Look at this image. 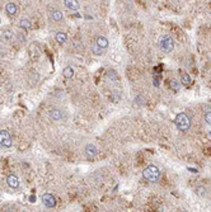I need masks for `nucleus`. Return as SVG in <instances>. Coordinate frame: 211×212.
Instances as JSON below:
<instances>
[{
    "mask_svg": "<svg viewBox=\"0 0 211 212\" xmlns=\"http://www.w3.org/2000/svg\"><path fill=\"white\" fill-rule=\"evenodd\" d=\"M143 175L147 182L156 183L160 179V170L155 165H149L143 170Z\"/></svg>",
    "mask_w": 211,
    "mask_h": 212,
    "instance_id": "nucleus-1",
    "label": "nucleus"
},
{
    "mask_svg": "<svg viewBox=\"0 0 211 212\" xmlns=\"http://www.w3.org/2000/svg\"><path fill=\"white\" fill-rule=\"evenodd\" d=\"M176 124L179 131L186 132L189 130V127H191V118H189L186 113H178L176 116Z\"/></svg>",
    "mask_w": 211,
    "mask_h": 212,
    "instance_id": "nucleus-2",
    "label": "nucleus"
},
{
    "mask_svg": "<svg viewBox=\"0 0 211 212\" xmlns=\"http://www.w3.org/2000/svg\"><path fill=\"white\" fill-rule=\"evenodd\" d=\"M159 47L164 54H169L174 50V41L169 35H163L159 38Z\"/></svg>",
    "mask_w": 211,
    "mask_h": 212,
    "instance_id": "nucleus-3",
    "label": "nucleus"
},
{
    "mask_svg": "<svg viewBox=\"0 0 211 212\" xmlns=\"http://www.w3.org/2000/svg\"><path fill=\"white\" fill-rule=\"evenodd\" d=\"M0 145L3 147H12L13 140H12V136H10L9 131L0 130Z\"/></svg>",
    "mask_w": 211,
    "mask_h": 212,
    "instance_id": "nucleus-4",
    "label": "nucleus"
},
{
    "mask_svg": "<svg viewBox=\"0 0 211 212\" xmlns=\"http://www.w3.org/2000/svg\"><path fill=\"white\" fill-rule=\"evenodd\" d=\"M42 202L47 208H54L56 206V198L52 193H43L42 194Z\"/></svg>",
    "mask_w": 211,
    "mask_h": 212,
    "instance_id": "nucleus-5",
    "label": "nucleus"
},
{
    "mask_svg": "<svg viewBox=\"0 0 211 212\" xmlns=\"http://www.w3.org/2000/svg\"><path fill=\"white\" fill-rule=\"evenodd\" d=\"M48 116H50V118L51 120H54V121H60V120H62L64 118V112H62L61 109H59V108H51L50 111H48Z\"/></svg>",
    "mask_w": 211,
    "mask_h": 212,
    "instance_id": "nucleus-6",
    "label": "nucleus"
},
{
    "mask_svg": "<svg viewBox=\"0 0 211 212\" xmlns=\"http://www.w3.org/2000/svg\"><path fill=\"white\" fill-rule=\"evenodd\" d=\"M98 150H97V147L94 146L93 144H88L85 146V149H84V154H85V156L88 159H93V157H96Z\"/></svg>",
    "mask_w": 211,
    "mask_h": 212,
    "instance_id": "nucleus-7",
    "label": "nucleus"
},
{
    "mask_svg": "<svg viewBox=\"0 0 211 212\" xmlns=\"http://www.w3.org/2000/svg\"><path fill=\"white\" fill-rule=\"evenodd\" d=\"M6 183L10 188H13V189H17L19 187V179L15 174H9L8 178H6Z\"/></svg>",
    "mask_w": 211,
    "mask_h": 212,
    "instance_id": "nucleus-8",
    "label": "nucleus"
},
{
    "mask_svg": "<svg viewBox=\"0 0 211 212\" xmlns=\"http://www.w3.org/2000/svg\"><path fill=\"white\" fill-rule=\"evenodd\" d=\"M5 12L9 14V15H15L17 13H18V6H17V4L15 3H8L6 5H5Z\"/></svg>",
    "mask_w": 211,
    "mask_h": 212,
    "instance_id": "nucleus-9",
    "label": "nucleus"
},
{
    "mask_svg": "<svg viewBox=\"0 0 211 212\" xmlns=\"http://www.w3.org/2000/svg\"><path fill=\"white\" fill-rule=\"evenodd\" d=\"M50 18L54 20V22H60V20H62V18H64V15H62V13L60 12V10H51Z\"/></svg>",
    "mask_w": 211,
    "mask_h": 212,
    "instance_id": "nucleus-10",
    "label": "nucleus"
},
{
    "mask_svg": "<svg viewBox=\"0 0 211 212\" xmlns=\"http://www.w3.org/2000/svg\"><path fill=\"white\" fill-rule=\"evenodd\" d=\"M96 43H97L102 50H104V48L108 47V39L106 38L104 36H98V37H97V41H96Z\"/></svg>",
    "mask_w": 211,
    "mask_h": 212,
    "instance_id": "nucleus-11",
    "label": "nucleus"
},
{
    "mask_svg": "<svg viewBox=\"0 0 211 212\" xmlns=\"http://www.w3.org/2000/svg\"><path fill=\"white\" fill-rule=\"evenodd\" d=\"M55 39L57 43L62 45V43H65V42L68 41V35L65 33V32H57L56 36H55Z\"/></svg>",
    "mask_w": 211,
    "mask_h": 212,
    "instance_id": "nucleus-12",
    "label": "nucleus"
},
{
    "mask_svg": "<svg viewBox=\"0 0 211 212\" xmlns=\"http://www.w3.org/2000/svg\"><path fill=\"white\" fill-rule=\"evenodd\" d=\"M90 51H92V54H94L96 56H102L103 55V50L96 43V42L90 45Z\"/></svg>",
    "mask_w": 211,
    "mask_h": 212,
    "instance_id": "nucleus-13",
    "label": "nucleus"
},
{
    "mask_svg": "<svg viewBox=\"0 0 211 212\" xmlns=\"http://www.w3.org/2000/svg\"><path fill=\"white\" fill-rule=\"evenodd\" d=\"M65 6L71 9V10H78L79 9V3L78 2H74V0H65L64 2Z\"/></svg>",
    "mask_w": 211,
    "mask_h": 212,
    "instance_id": "nucleus-14",
    "label": "nucleus"
},
{
    "mask_svg": "<svg viewBox=\"0 0 211 212\" xmlns=\"http://www.w3.org/2000/svg\"><path fill=\"white\" fill-rule=\"evenodd\" d=\"M19 27L20 28H24V29H29V28H32V23H31L29 19L22 18V19L19 20Z\"/></svg>",
    "mask_w": 211,
    "mask_h": 212,
    "instance_id": "nucleus-15",
    "label": "nucleus"
},
{
    "mask_svg": "<svg viewBox=\"0 0 211 212\" xmlns=\"http://www.w3.org/2000/svg\"><path fill=\"white\" fill-rule=\"evenodd\" d=\"M62 74H64V76L68 78V79H71L74 76V74H75V71H74V69L71 66H66L64 70H62Z\"/></svg>",
    "mask_w": 211,
    "mask_h": 212,
    "instance_id": "nucleus-16",
    "label": "nucleus"
},
{
    "mask_svg": "<svg viewBox=\"0 0 211 212\" xmlns=\"http://www.w3.org/2000/svg\"><path fill=\"white\" fill-rule=\"evenodd\" d=\"M181 83L183 84V85H189L191 84V76L188 75L187 72H182V75H181Z\"/></svg>",
    "mask_w": 211,
    "mask_h": 212,
    "instance_id": "nucleus-17",
    "label": "nucleus"
},
{
    "mask_svg": "<svg viewBox=\"0 0 211 212\" xmlns=\"http://www.w3.org/2000/svg\"><path fill=\"white\" fill-rule=\"evenodd\" d=\"M196 193L200 197H206L207 196V190H206V188L204 186H200V187L196 188Z\"/></svg>",
    "mask_w": 211,
    "mask_h": 212,
    "instance_id": "nucleus-18",
    "label": "nucleus"
},
{
    "mask_svg": "<svg viewBox=\"0 0 211 212\" xmlns=\"http://www.w3.org/2000/svg\"><path fill=\"white\" fill-rule=\"evenodd\" d=\"M169 85H171V89H172L173 92H179V89H181V84H179L176 79H172V80H171V84H169Z\"/></svg>",
    "mask_w": 211,
    "mask_h": 212,
    "instance_id": "nucleus-19",
    "label": "nucleus"
},
{
    "mask_svg": "<svg viewBox=\"0 0 211 212\" xmlns=\"http://www.w3.org/2000/svg\"><path fill=\"white\" fill-rule=\"evenodd\" d=\"M3 37L5 38V39H8V41H10V39H13V37H14V33H13V31H10V29H4L3 32Z\"/></svg>",
    "mask_w": 211,
    "mask_h": 212,
    "instance_id": "nucleus-20",
    "label": "nucleus"
},
{
    "mask_svg": "<svg viewBox=\"0 0 211 212\" xmlns=\"http://www.w3.org/2000/svg\"><path fill=\"white\" fill-rule=\"evenodd\" d=\"M204 117H205V121H206V123L211 126V111H206Z\"/></svg>",
    "mask_w": 211,
    "mask_h": 212,
    "instance_id": "nucleus-21",
    "label": "nucleus"
},
{
    "mask_svg": "<svg viewBox=\"0 0 211 212\" xmlns=\"http://www.w3.org/2000/svg\"><path fill=\"white\" fill-rule=\"evenodd\" d=\"M108 78H110V79H112V80H114V79H116V72H114L113 70H110V71H108Z\"/></svg>",
    "mask_w": 211,
    "mask_h": 212,
    "instance_id": "nucleus-22",
    "label": "nucleus"
},
{
    "mask_svg": "<svg viewBox=\"0 0 211 212\" xmlns=\"http://www.w3.org/2000/svg\"><path fill=\"white\" fill-rule=\"evenodd\" d=\"M182 212H188V211H186V210H183V211H182Z\"/></svg>",
    "mask_w": 211,
    "mask_h": 212,
    "instance_id": "nucleus-23",
    "label": "nucleus"
}]
</instances>
